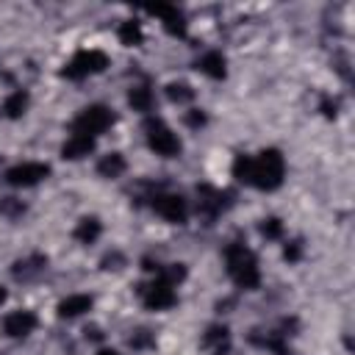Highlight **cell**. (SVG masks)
Wrapping results in <instances>:
<instances>
[{
	"label": "cell",
	"mask_w": 355,
	"mask_h": 355,
	"mask_svg": "<svg viewBox=\"0 0 355 355\" xmlns=\"http://www.w3.org/2000/svg\"><path fill=\"white\" fill-rule=\"evenodd\" d=\"M6 297H8V294H6V288H3V286H0V305H3V302H6Z\"/></svg>",
	"instance_id": "31"
},
{
	"label": "cell",
	"mask_w": 355,
	"mask_h": 355,
	"mask_svg": "<svg viewBox=\"0 0 355 355\" xmlns=\"http://www.w3.org/2000/svg\"><path fill=\"white\" fill-rule=\"evenodd\" d=\"M225 263H227V275L233 277L236 286H241V288H258V283H261L258 261H255V255L244 244H230L225 250Z\"/></svg>",
	"instance_id": "1"
},
{
	"label": "cell",
	"mask_w": 355,
	"mask_h": 355,
	"mask_svg": "<svg viewBox=\"0 0 355 355\" xmlns=\"http://www.w3.org/2000/svg\"><path fill=\"white\" fill-rule=\"evenodd\" d=\"M197 194H200L197 208H200L205 216H214V214L222 211V205H225V200H222L225 194H222V191H216V189H211V186H200Z\"/></svg>",
	"instance_id": "14"
},
{
	"label": "cell",
	"mask_w": 355,
	"mask_h": 355,
	"mask_svg": "<svg viewBox=\"0 0 355 355\" xmlns=\"http://www.w3.org/2000/svg\"><path fill=\"white\" fill-rule=\"evenodd\" d=\"M283 172H286V164H283V155L277 150H263L252 158V166H250V186L261 189V191H272L283 183Z\"/></svg>",
	"instance_id": "2"
},
{
	"label": "cell",
	"mask_w": 355,
	"mask_h": 355,
	"mask_svg": "<svg viewBox=\"0 0 355 355\" xmlns=\"http://www.w3.org/2000/svg\"><path fill=\"white\" fill-rule=\"evenodd\" d=\"M250 166H252V155H239L233 161V178L241 183H250Z\"/></svg>",
	"instance_id": "24"
},
{
	"label": "cell",
	"mask_w": 355,
	"mask_h": 355,
	"mask_svg": "<svg viewBox=\"0 0 355 355\" xmlns=\"http://www.w3.org/2000/svg\"><path fill=\"white\" fill-rule=\"evenodd\" d=\"M153 208H155V214L161 219L175 222V225L186 222V216H189V205H186V200L180 194H155Z\"/></svg>",
	"instance_id": "8"
},
{
	"label": "cell",
	"mask_w": 355,
	"mask_h": 355,
	"mask_svg": "<svg viewBox=\"0 0 355 355\" xmlns=\"http://www.w3.org/2000/svg\"><path fill=\"white\" fill-rule=\"evenodd\" d=\"M111 122H114L111 108H105V105H89V108H83V111L75 116L72 130L80 133V136H92V139H94L97 133L108 130Z\"/></svg>",
	"instance_id": "4"
},
{
	"label": "cell",
	"mask_w": 355,
	"mask_h": 355,
	"mask_svg": "<svg viewBox=\"0 0 355 355\" xmlns=\"http://www.w3.org/2000/svg\"><path fill=\"white\" fill-rule=\"evenodd\" d=\"M166 97H169L172 103H189V100L194 97V89H191L189 83H183V80H175V83L166 86Z\"/></svg>",
	"instance_id": "23"
},
{
	"label": "cell",
	"mask_w": 355,
	"mask_h": 355,
	"mask_svg": "<svg viewBox=\"0 0 355 355\" xmlns=\"http://www.w3.org/2000/svg\"><path fill=\"white\" fill-rule=\"evenodd\" d=\"M147 144L155 155H164V158H172L180 153V139L172 128H166L164 122H150L147 125Z\"/></svg>",
	"instance_id": "5"
},
{
	"label": "cell",
	"mask_w": 355,
	"mask_h": 355,
	"mask_svg": "<svg viewBox=\"0 0 355 355\" xmlns=\"http://www.w3.org/2000/svg\"><path fill=\"white\" fill-rule=\"evenodd\" d=\"M108 67V55L103 50H80L64 69L61 75L69 78V80H80L86 75H94V72H103Z\"/></svg>",
	"instance_id": "3"
},
{
	"label": "cell",
	"mask_w": 355,
	"mask_h": 355,
	"mask_svg": "<svg viewBox=\"0 0 355 355\" xmlns=\"http://www.w3.org/2000/svg\"><path fill=\"white\" fill-rule=\"evenodd\" d=\"M200 72H205L208 78H214V80H219V78H225L227 75V64H225V55L219 53V50H208L202 58H200Z\"/></svg>",
	"instance_id": "13"
},
{
	"label": "cell",
	"mask_w": 355,
	"mask_h": 355,
	"mask_svg": "<svg viewBox=\"0 0 355 355\" xmlns=\"http://www.w3.org/2000/svg\"><path fill=\"white\" fill-rule=\"evenodd\" d=\"M183 277H186V266H183V263H166V266L158 269V280H164V283L172 286V288H175Z\"/></svg>",
	"instance_id": "22"
},
{
	"label": "cell",
	"mask_w": 355,
	"mask_h": 355,
	"mask_svg": "<svg viewBox=\"0 0 355 355\" xmlns=\"http://www.w3.org/2000/svg\"><path fill=\"white\" fill-rule=\"evenodd\" d=\"M50 175V166L47 164H39V161H25V164H17L6 172V180L11 186H36L39 180H44Z\"/></svg>",
	"instance_id": "6"
},
{
	"label": "cell",
	"mask_w": 355,
	"mask_h": 355,
	"mask_svg": "<svg viewBox=\"0 0 355 355\" xmlns=\"http://www.w3.org/2000/svg\"><path fill=\"white\" fill-rule=\"evenodd\" d=\"M139 291H141V302H144L147 311H166V308H172L175 300H178V297H175V288L166 286L164 280H155V283H150V286H141Z\"/></svg>",
	"instance_id": "7"
},
{
	"label": "cell",
	"mask_w": 355,
	"mask_h": 355,
	"mask_svg": "<svg viewBox=\"0 0 355 355\" xmlns=\"http://www.w3.org/2000/svg\"><path fill=\"white\" fill-rule=\"evenodd\" d=\"M116 36H119V42H122L125 47H136V44H141L144 31H141V25H139L136 19H125V22L119 25Z\"/></svg>",
	"instance_id": "17"
},
{
	"label": "cell",
	"mask_w": 355,
	"mask_h": 355,
	"mask_svg": "<svg viewBox=\"0 0 355 355\" xmlns=\"http://www.w3.org/2000/svg\"><path fill=\"white\" fill-rule=\"evenodd\" d=\"M25 108H28V92H22V89L11 92V94L6 97V103H3V111H6V116H8V119L22 116V114H25Z\"/></svg>",
	"instance_id": "18"
},
{
	"label": "cell",
	"mask_w": 355,
	"mask_h": 355,
	"mask_svg": "<svg viewBox=\"0 0 355 355\" xmlns=\"http://www.w3.org/2000/svg\"><path fill=\"white\" fill-rule=\"evenodd\" d=\"M44 263H47V258H44V255H28V258L17 261L11 272H14L17 277H31V275L42 272V269H44Z\"/></svg>",
	"instance_id": "20"
},
{
	"label": "cell",
	"mask_w": 355,
	"mask_h": 355,
	"mask_svg": "<svg viewBox=\"0 0 355 355\" xmlns=\"http://www.w3.org/2000/svg\"><path fill=\"white\" fill-rule=\"evenodd\" d=\"M92 150H94V139H92V136H80V133H72V136L64 141V147H61V155H64L67 161H78V158L89 155Z\"/></svg>",
	"instance_id": "11"
},
{
	"label": "cell",
	"mask_w": 355,
	"mask_h": 355,
	"mask_svg": "<svg viewBox=\"0 0 355 355\" xmlns=\"http://www.w3.org/2000/svg\"><path fill=\"white\" fill-rule=\"evenodd\" d=\"M130 344H133L136 349H139V347H147V344H150V333H147V330H139V336H133Z\"/></svg>",
	"instance_id": "29"
},
{
	"label": "cell",
	"mask_w": 355,
	"mask_h": 355,
	"mask_svg": "<svg viewBox=\"0 0 355 355\" xmlns=\"http://www.w3.org/2000/svg\"><path fill=\"white\" fill-rule=\"evenodd\" d=\"M202 344L211 347L214 352H225V349H227V327H225V324H214V327H208Z\"/></svg>",
	"instance_id": "21"
},
{
	"label": "cell",
	"mask_w": 355,
	"mask_h": 355,
	"mask_svg": "<svg viewBox=\"0 0 355 355\" xmlns=\"http://www.w3.org/2000/svg\"><path fill=\"white\" fill-rule=\"evenodd\" d=\"M125 169H128V161H125L119 153H108V155H103L100 164H97V172H100L103 178H119Z\"/></svg>",
	"instance_id": "16"
},
{
	"label": "cell",
	"mask_w": 355,
	"mask_h": 355,
	"mask_svg": "<svg viewBox=\"0 0 355 355\" xmlns=\"http://www.w3.org/2000/svg\"><path fill=\"white\" fill-rule=\"evenodd\" d=\"M22 211H25V205H22L19 200H14V197L0 200V214H6V216H19Z\"/></svg>",
	"instance_id": "26"
},
{
	"label": "cell",
	"mask_w": 355,
	"mask_h": 355,
	"mask_svg": "<svg viewBox=\"0 0 355 355\" xmlns=\"http://www.w3.org/2000/svg\"><path fill=\"white\" fill-rule=\"evenodd\" d=\"M153 92L147 89V86H133L130 92H128V103L133 105V111H141V114H147L150 108H153Z\"/></svg>",
	"instance_id": "19"
},
{
	"label": "cell",
	"mask_w": 355,
	"mask_h": 355,
	"mask_svg": "<svg viewBox=\"0 0 355 355\" xmlns=\"http://www.w3.org/2000/svg\"><path fill=\"white\" fill-rule=\"evenodd\" d=\"M97 355H119V352H116V349H100Z\"/></svg>",
	"instance_id": "30"
},
{
	"label": "cell",
	"mask_w": 355,
	"mask_h": 355,
	"mask_svg": "<svg viewBox=\"0 0 355 355\" xmlns=\"http://www.w3.org/2000/svg\"><path fill=\"white\" fill-rule=\"evenodd\" d=\"M186 122L191 128H200V125H205V114L202 111H191V114H186Z\"/></svg>",
	"instance_id": "27"
},
{
	"label": "cell",
	"mask_w": 355,
	"mask_h": 355,
	"mask_svg": "<svg viewBox=\"0 0 355 355\" xmlns=\"http://www.w3.org/2000/svg\"><path fill=\"white\" fill-rule=\"evenodd\" d=\"M147 11L155 14V17H161L166 33H172V36H183L186 33V22H183V17H180V11L175 6H164L161 3V6H150Z\"/></svg>",
	"instance_id": "10"
},
{
	"label": "cell",
	"mask_w": 355,
	"mask_h": 355,
	"mask_svg": "<svg viewBox=\"0 0 355 355\" xmlns=\"http://www.w3.org/2000/svg\"><path fill=\"white\" fill-rule=\"evenodd\" d=\"M261 233H263L266 239H280V236H283V222H280L277 216H269V219L261 222Z\"/></svg>",
	"instance_id": "25"
},
{
	"label": "cell",
	"mask_w": 355,
	"mask_h": 355,
	"mask_svg": "<svg viewBox=\"0 0 355 355\" xmlns=\"http://www.w3.org/2000/svg\"><path fill=\"white\" fill-rule=\"evenodd\" d=\"M100 233H103V225L94 219V216H83L78 225H75V239L80 241V244H94L97 239H100Z\"/></svg>",
	"instance_id": "15"
},
{
	"label": "cell",
	"mask_w": 355,
	"mask_h": 355,
	"mask_svg": "<svg viewBox=\"0 0 355 355\" xmlns=\"http://www.w3.org/2000/svg\"><path fill=\"white\" fill-rule=\"evenodd\" d=\"M33 327H36V316L31 311H11L3 319V330L8 338H25L33 333Z\"/></svg>",
	"instance_id": "9"
},
{
	"label": "cell",
	"mask_w": 355,
	"mask_h": 355,
	"mask_svg": "<svg viewBox=\"0 0 355 355\" xmlns=\"http://www.w3.org/2000/svg\"><path fill=\"white\" fill-rule=\"evenodd\" d=\"M302 255V247H300V241H291V244H286V258L288 261H297Z\"/></svg>",
	"instance_id": "28"
},
{
	"label": "cell",
	"mask_w": 355,
	"mask_h": 355,
	"mask_svg": "<svg viewBox=\"0 0 355 355\" xmlns=\"http://www.w3.org/2000/svg\"><path fill=\"white\" fill-rule=\"evenodd\" d=\"M89 308H92V297H89V294H69L67 300L58 302V316H64V319H75V316L86 313Z\"/></svg>",
	"instance_id": "12"
}]
</instances>
